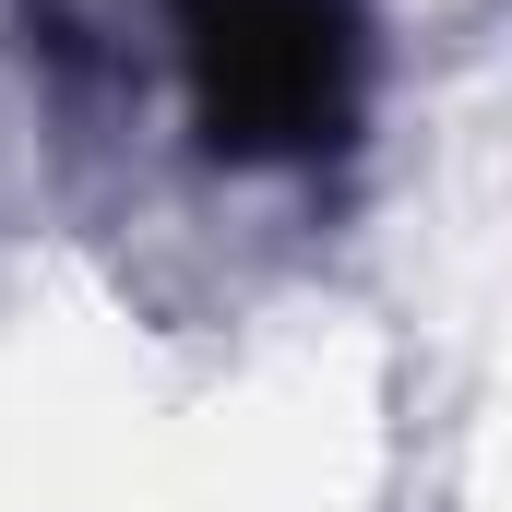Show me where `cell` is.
Here are the masks:
<instances>
[{"instance_id":"6da1fadb","label":"cell","mask_w":512,"mask_h":512,"mask_svg":"<svg viewBox=\"0 0 512 512\" xmlns=\"http://www.w3.org/2000/svg\"><path fill=\"white\" fill-rule=\"evenodd\" d=\"M179 72L227 167H310L358 131L370 24L358 0H179Z\"/></svg>"}]
</instances>
